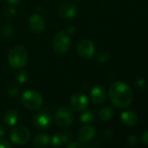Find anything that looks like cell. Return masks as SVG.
Instances as JSON below:
<instances>
[{"mask_svg": "<svg viewBox=\"0 0 148 148\" xmlns=\"http://www.w3.org/2000/svg\"><path fill=\"white\" fill-rule=\"evenodd\" d=\"M109 97L114 107L126 108L131 105L133 94L132 88L123 82H116L109 88Z\"/></svg>", "mask_w": 148, "mask_h": 148, "instance_id": "1", "label": "cell"}, {"mask_svg": "<svg viewBox=\"0 0 148 148\" xmlns=\"http://www.w3.org/2000/svg\"><path fill=\"white\" fill-rule=\"evenodd\" d=\"M9 64L17 69L24 68L28 61V53L26 49L22 45H17L11 49L8 56Z\"/></svg>", "mask_w": 148, "mask_h": 148, "instance_id": "2", "label": "cell"}, {"mask_svg": "<svg viewBox=\"0 0 148 148\" xmlns=\"http://www.w3.org/2000/svg\"><path fill=\"white\" fill-rule=\"evenodd\" d=\"M22 104L29 109L36 110L43 104V96L35 90H26L23 93L21 97Z\"/></svg>", "mask_w": 148, "mask_h": 148, "instance_id": "3", "label": "cell"}, {"mask_svg": "<svg viewBox=\"0 0 148 148\" xmlns=\"http://www.w3.org/2000/svg\"><path fill=\"white\" fill-rule=\"evenodd\" d=\"M56 125L60 128H65L71 126L74 121V113L69 107L59 108L54 116Z\"/></svg>", "mask_w": 148, "mask_h": 148, "instance_id": "4", "label": "cell"}, {"mask_svg": "<svg viewBox=\"0 0 148 148\" xmlns=\"http://www.w3.org/2000/svg\"><path fill=\"white\" fill-rule=\"evenodd\" d=\"M52 46L55 51L59 54L66 53L71 48V39L69 35L65 31L57 33L52 41Z\"/></svg>", "mask_w": 148, "mask_h": 148, "instance_id": "5", "label": "cell"}, {"mask_svg": "<svg viewBox=\"0 0 148 148\" xmlns=\"http://www.w3.org/2000/svg\"><path fill=\"white\" fill-rule=\"evenodd\" d=\"M10 140L16 145H25L31 138L30 131L24 126L16 127L10 131Z\"/></svg>", "mask_w": 148, "mask_h": 148, "instance_id": "6", "label": "cell"}, {"mask_svg": "<svg viewBox=\"0 0 148 148\" xmlns=\"http://www.w3.org/2000/svg\"><path fill=\"white\" fill-rule=\"evenodd\" d=\"M95 46L93 42L90 40L84 39L78 44V53L83 58L90 59L95 54Z\"/></svg>", "mask_w": 148, "mask_h": 148, "instance_id": "7", "label": "cell"}, {"mask_svg": "<svg viewBox=\"0 0 148 148\" xmlns=\"http://www.w3.org/2000/svg\"><path fill=\"white\" fill-rule=\"evenodd\" d=\"M88 99L85 95L78 92L72 95L71 98V104L72 108L77 111H84L88 107Z\"/></svg>", "mask_w": 148, "mask_h": 148, "instance_id": "8", "label": "cell"}, {"mask_svg": "<svg viewBox=\"0 0 148 148\" xmlns=\"http://www.w3.org/2000/svg\"><path fill=\"white\" fill-rule=\"evenodd\" d=\"M96 136V131L95 129L91 126H85L81 127L78 133V139L79 141L86 144L93 140V139Z\"/></svg>", "mask_w": 148, "mask_h": 148, "instance_id": "9", "label": "cell"}, {"mask_svg": "<svg viewBox=\"0 0 148 148\" xmlns=\"http://www.w3.org/2000/svg\"><path fill=\"white\" fill-rule=\"evenodd\" d=\"M29 26L35 33H41L44 30L45 21L38 14H33L29 18Z\"/></svg>", "mask_w": 148, "mask_h": 148, "instance_id": "10", "label": "cell"}, {"mask_svg": "<svg viewBox=\"0 0 148 148\" xmlns=\"http://www.w3.org/2000/svg\"><path fill=\"white\" fill-rule=\"evenodd\" d=\"M51 119L47 113H38L33 117V124L38 129H46L51 126Z\"/></svg>", "mask_w": 148, "mask_h": 148, "instance_id": "11", "label": "cell"}, {"mask_svg": "<svg viewBox=\"0 0 148 148\" xmlns=\"http://www.w3.org/2000/svg\"><path fill=\"white\" fill-rule=\"evenodd\" d=\"M91 98L94 104L100 105L104 103L106 99V93L105 88L101 86H95L91 91Z\"/></svg>", "mask_w": 148, "mask_h": 148, "instance_id": "12", "label": "cell"}, {"mask_svg": "<svg viewBox=\"0 0 148 148\" xmlns=\"http://www.w3.org/2000/svg\"><path fill=\"white\" fill-rule=\"evenodd\" d=\"M78 11L77 6L72 3H65L59 8V16L63 18H72Z\"/></svg>", "mask_w": 148, "mask_h": 148, "instance_id": "13", "label": "cell"}, {"mask_svg": "<svg viewBox=\"0 0 148 148\" xmlns=\"http://www.w3.org/2000/svg\"><path fill=\"white\" fill-rule=\"evenodd\" d=\"M120 118H121L122 122L126 126H128V127H133L138 122L137 114L133 111H131V110L123 112L120 115Z\"/></svg>", "mask_w": 148, "mask_h": 148, "instance_id": "14", "label": "cell"}, {"mask_svg": "<svg viewBox=\"0 0 148 148\" xmlns=\"http://www.w3.org/2000/svg\"><path fill=\"white\" fill-rule=\"evenodd\" d=\"M50 144H51V138L46 134L37 135L32 141V145L36 147H45Z\"/></svg>", "mask_w": 148, "mask_h": 148, "instance_id": "15", "label": "cell"}, {"mask_svg": "<svg viewBox=\"0 0 148 148\" xmlns=\"http://www.w3.org/2000/svg\"><path fill=\"white\" fill-rule=\"evenodd\" d=\"M17 121H18V114L17 111L13 109H10L6 111V113L3 115V121L7 126H10V127L15 126Z\"/></svg>", "mask_w": 148, "mask_h": 148, "instance_id": "16", "label": "cell"}, {"mask_svg": "<svg viewBox=\"0 0 148 148\" xmlns=\"http://www.w3.org/2000/svg\"><path fill=\"white\" fill-rule=\"evenodd\" d=\"M113 115H114V110L113 109V108L109 106L102 108L99 112V117L103 121H110L113 117Z\"/></svg>", "mask_w": 148, "mask_h": 148, "instance_id": "17", "label": "cell"}, {"mask_svg": "<svg viewBox=\"0 0 148 148\" xmlns=\"http://www.w3.org/2000/svg\"><path fill=\"white\" fill-rule=\"evenodd\" d=\"M80 120L83 123H92L95 120V114L92 111H85L81 114Z\"/></svg>", "mask_w": 148, "mask_h": 148, "instance_id": "18", "label": "cell"}, {"mask_svg": "<svg viewBox=\"0 0 148 148\" xmlns=\"http://www.w3.org/2000/svg\"><path fill=\"white\" fill-rule=\"evenodd\" d=\"M59 134H60L63 145H68V144H70L72 142V135L71 132L65 131V132H63V133H59Z\"/></svg>", "mask_w": 148, "mask_h": 148, "instance_id": "19", "label": "cell"}, {"mask_svg": "<svg viewBox=\"0 0 148 148\" xmlns=\"http://www.w3.org/2000/svg\"><path fill=\"white\" fill-rule=\"evenodd\" d=\"M26 78H27V75H26L25 71H24V70L17 72V74L16 75V79L19 83H24L26 81Z\"/></svg>", "mask_w": 148, "mask_h": 148, "instance_id": "20", "label": "cell"}, {"mask_svg": "<svg viewBox=\"0 0 148 148\" xmlns=\"http://www.w3.org/2000/svg\"><path fill=\"white\" fill-rule=\"evenodd\" d=\"M68 148H84L86 147V145L82 143V142H71L70 144L67 145Z\"/></svg>", "mask_w": 148, "mask_h": 148, "instance_id": "21", "label": "cell"}, {"mask_svg": "<svg viewBox=\"0 0 148 148\" xmlns=\"http://www.w3.org/2000/svg\"><path fill=\"white\" fill-rule=\"evenodd\" d=\"M128 143L131 146H135L138 143V138L135 135H131L128 137Z\"/></svg>", "mask_w": 148, "mask_h": 148, "instance_id": "22", "label": "cell"}, {"mask_svg": "<svg viewBox=\"0 0 148 148\" xmlns=\"http://www.w3.org/2000/svg\"><path fill=\"white\" fill-rule=\"evenodd\" d=\"M11 145L5 140H0V148H10Z\"/></svg>", "mask_w": 148, "mask_h": 148, "instance_id": "23", "label": "cell"}, {"mask_svg": "<svg viewBox=\"0 0 148 148\" xmlns=\"http://www.w3.org/2000/svg\"><path fill=\"white\" fill-rule=\"evenodd\" d=\"M141 140H142V143H143V144L148 146V130H147V131L143 134L142 138H141Z\"/></svg>", "mask_w": 148, "mask_h": 148, "instance_id": "24", "label": "cell"}, {"mask_svg": "<svg viewBox=\"0 0 148 148\" xmlns=\"http://www.w3.org/2000/svg\"><path fill=\"white\" fill-rule=\"evenodd\" d=\"M75 30H76V28L74 27V26H72V25H69L67 28H66V33L68 34V35H72V34H73L74 32H75Z\"/></svg>", "mask_w": 148, "mask_h": 148, "instance_id": "25", "label": "cell"}, {"mask_svg": "<svg viewBox=\"0 0 148 148\" xmlns=\"http://www.w3.org/2000/svg\"><path fill=\"white\" fill-rule=\"evenodd\" d=\"M22 0H7V2L10 3V4H12V5H16V4H18L21 3Z\"/></svg>", "mask_w": 148, "mask_h": 148, "instance_id": "26", "label": "cell"}, {"mask_svg": "<svg viewBox=\"0 0 148 148\" xmlns=\"http://www.w3.org/2000/svg\"><path fill=\"white\" fill-rule=\"evenodd\" d=\"M18 88H13V90L11 91V90H9L8 92H9V95H17V92H18Z\"/></svg>", "mask_w": 148, "mask_h": 148, "instance_id": "27", "label": "cell"}, {"mask_svg": "<svg viewBox=\"0 0 148 148\" xmlns=\"http://www.w3.org/2000/svg\"><path fill=\"white\" fill-rule=\"evenodd\" d=\"M6 134V128L3 126H0V136H4V134Z\"/></svg>", "mask_w": 148, "mask_h": 148, "instance_id": "28", "label": "cell"}, {"mask_svg": "<svg viewBox=\"0 0 148 148\" xmlns=\"http://www.w3.org/2000/svg\"><path fill=\"white\" fill-rule=\"evenodd\" d=\"M108 58H109V56H108V55L106 53V54H105V56H99V61H101V62H105V61H106Z\"/></svg>", "mask_w": 148, "mask_h": 148, "instance_id": "29", "label": "cell"}, {"mask_svg": "<svg viewBox=\"0 0 148 148\" xmlns=\"http://www.w3.org/2000/svg\"><path fill=\"white\" fill-rule=\"evenodd\" d=\"M137 84H138L140 87H143V86L145 85V81H144L143 79H140V80L137 81Z\"/></svg>", "mask_w": 148, "mask_h": 148, "instance_id": "30", "label": "cell"}]
</instances>
